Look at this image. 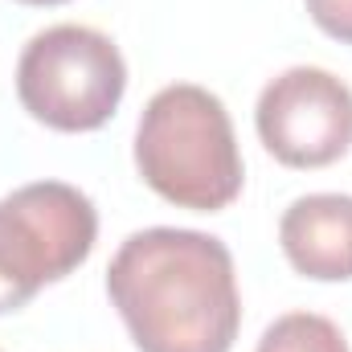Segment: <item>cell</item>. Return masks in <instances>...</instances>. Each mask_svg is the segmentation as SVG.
Masks as SVG:
<instances>
[{
    "label": "cell",
    "instance_id": "1",
    "mask_svg": "<svg viewBox=\"0 0 352 352\" xmlns=\"http://www.w3.org/2000/svg\"><path fill=\"white\" fill-rule=\"evenodd\" d=\"M107 295L140 352H230L242 328L234 254L201 230L131 234L107 266Z\"/></svg>",
    "mask_w": 352,
    "mask_h": 352
},
{
    "label": "cell",
    "instance_id": "2",
    "mask_svg": "<svg viewBox=\"0 0 352 352\" xmlns=\"http://www.w3.org/2000/svg\"><path fill=\"white\" fill-rule=\"evenodd\" d=\"M135 168L180 209L217 213L234 205L246 176L226 102L192 82L156 90L135 127Z\"/></svg>",
    "mask_w": 352,
    "mask_h": 352
},
{
    "label": "cell",
    "instance_id": "3",
    "mask_svg": "<svg viewBox=\"0 0 352 352\" xmlns=\"http://www.w3.org/2000/svg\"><path fill=\"white\" fill-rule=\"evenodd\" d=\"M123 90L119 45L90 25L41 29L16 62L21 107L54 131H98L119 111Z\"/></svg>",
    "mask_w": 352,
    "mask_h": 352
},
{
    "label": "cell",
    "instance_id": "4",
    "mask_svg": "<svg viewBox=\"0 0 352 352\" xmlns=\"http://www.w3.org/2000/svg\"><path fill=\"white\" fill-rule=\"evenodd\" d=\"M98 213L82 188L37 180L0 201V316L21 311L45 283L90 258Z\"/></svg>",
    "mask_w": 352,
    "mask_h": 352
},
{
    "label": "cell",
    "instance_id": "5",
    "mask_svg": "<svg viewBox=\"0 0 352 352\" xmlns=\"http://www.w3.org/2000/svg\"><path fill=\"white\" fill-rule=\"evenodd\" d=\"M254 127L278 164L328 168L352 148V90L320 66H291L263 87Z\"/></svg>",
    "mask_w": 352,
    "mask_h": 352
},
{
    "label": "cell",
    "instance_id": "6",
    "mask_svg": "<svg viewBox=\"0 0 352 352\" xmlns=\"http://www.w3.org/2000/svg\"><path fill=\"white\" fill-rule=\"evenodd\" d=\"M278 242L287 263L303 278L316 283L352 278V197L344 192L299 197L278 221Z\"/></svg>",
    "mask_w": 352,
    "mask_h": 352
},
{
    "label": "cell",
    "instance_id": "7",
    "mask_svg": "<svg viewBox=\"0 0 352 352\" xmlns=\"http://www.w3.org/2000/svg\"><path fill=\"white\" fill-rule=\"evenodd\" d=\"M254 352H349V340L328 316L291 311L266 328Z\"/></svg>",
    "mask_w": 352,
    "mask_h": 352
},
{
    "label": "cell",
    "instance_id": "8",
    "mask_svg": "<svg viewBox=\"0 0 352 352\" xmlns=\"http://www.w3.org/2000/svg\"><path fill=\"white\" fill-rule=\"evenodd\" d=\"M307 12L328 37L352 45V0H307Z\"/></svg>",
    "mask_w": 352,
    "mask_h": 352
},
{
    "label": "cell",
    "instance_id": "9",
    "mask_svg": "<svg viewBox=\"0 0 352 352\" xmlns=\"http://www.w3.org/2000/svg\"><path fill=\"white\" fill-rule=\"evenodd\" d=\"M21 4H66V0H21Z\"/></svg>",
    "mask_w": 352,
    "mask_h": 352
}]
</instances>
